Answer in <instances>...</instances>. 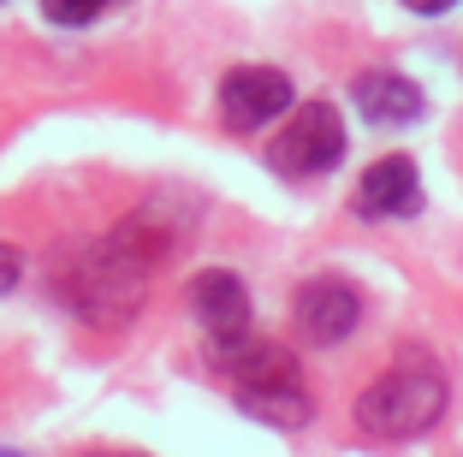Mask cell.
<instances>
[{
  "mask_svg": "<svg viewBox=\"0 0 463 457\" xmlns=\"http://www.w3.org/2000/svg\"><path fill=\"white\" fill-rule=\"evenodd\" d=\"M143 232H149L143 220L119 226L108 243H96V250L66 273V291H71L83 321H96V327L131 321V309L143 303V285H149V268H155V243L143 238Z\"/></svg>",
  "mask_w": 463,
  "mask_h": 457,
  "instance_id": "cell-1",
  "label": "cell"
},
{
  "mask_svg": "<svg viewBox=\"0 0 463 457\" xmlns=\"http://www.w3.org/2000/svg\"><path fill=\"white\" fill-rule=\"evenodd\" d=\"M446 416V380L434 368H392L356 398V428L374 440H410Z\"/></svg>",
  "mask_w": 463,
  "mask_h": 457,
  "instance_id": "cell-2",
  "label": "cell"
},
{
  "mask_svg": "<svg viewBox=\"0 0 463 457\" xmlns=\"http://www.w3.org/2000/svg\"><path fill=\"white\" fill-rule=\"evenodd\" d=\"M268 161L279 167L286 178L333 173V167L345 161V119H339V108H327V101H309V108H298V119L273 137Z\"/></svg>",
  "mask_w": 463,
  "mask_h": 457,
  "instance_id": "cell-3",
  "label": "cell"
},
{
  "mask_svg": "<svg viewBox=\"0 0 463 457\" xmlns=\"http://www.w3.org/2000/svg\"><path fill=\"white\" fill-rule=\"evenodd\" d=\"M291 108V78L273 66H238L220 78V113L232 131H256Z\"/></svg>",
  "mask_w": 463,
  "mask_h": 457,
  "instance_id": "cell-4",
  "label": "cell"
},
{
  "mask_svg": "<svg viewBox=\"0 0 463 457\" xmlns=\"http://www.w3.org/2000/svg\"><path fill=\"white\" fill-rule=\"evenodd\" d=\"M191 309H196V321H203V333L214 338V350L238 345V338L250 333V291H244V280L226 273V268H208V273L191 280Z\"/></svg>",
  "mask_w": 463,
  "mask_h": 457,
  "instance_id": "cell-5",
  "label": "cell"
},
{
  "mask_svg": "<svg viewBox=\"0 0 463 457\" xmlns=\"http://www.w3.org/2000/svg\"><path fill=\"white\" fill-rule=\"evenodd\" d=\"M291 309H298L303 338H315V345H339V338H351L356 321H363V297H356L345 280H303Z\"/></svg>",
  "mask_w": 463,
  "mask_h": 457,
  "instance_id": "cell-6",
  "label": "cell"
},
{
  "mask_svg": "<svg viewBox=\"0 0 463 457\" xmlns=\"http://www.w3.org/2000/svg\"><path fill=\"white\" fill-rule=\"evenodd\" d=\"M422 208V178H416V161L410 155H386L363 173L356 185V214L363 220H404Z\"/></svg>",
  "mask_w": 463,
  "mask_h": 457,
  "instance_id": "cell-7",
  "label": "cell"
},
{
  "mask_svg": "<svg viewBox=\"0 0 463 457\" xmlns=\"http://www.w3.org/2000/svg\"><path fill=\"white\" fill-rule=\"evenodd\" d=\"M351 101L363 108V119H374V125H410L422 113V90L410 78H398V71H363V78L351 83Z\"/></svg>",
  "mask_w": 463,
  "mask_h": 457,
  "instance_id": "cell-8",
  "label": "cell"
},
{
  "mask_svg": "<svg viewBox=\"0 0 463 457\" xmlns=\"http://www.w3.org/2000/svg\"><path fill=\"white\" fill-rule=\"evenodd\" d=\"M220 368L238 380V392H256V386H298V363H291L279 345H220Z\"/></svg>",
  "mask_w": 463,
  "mask_h": 457,
  "instance_id": "cell-9",
  "label": "cell"
},
{
  "mask_svg": "<svg viewBox=\"0 0 463 457\" xmlns=\"http://www.w3.org/2000/svg\"><path fill=\"white\" fill-rule=\"evenodd\" d=\"M238 404L261 422H279V428H303V422H309L303 386H256V392H238Z\"/></svg>",
  "mask_w": 463,
  "mask_h": 457,
  "instance_id": "cell-10",
  "label": "cell"
},
{
  "mask_svg": "<svg viewBox=\"0 0 463 457\" xmlns=\"http://www.w3.org/2000/svg\"><path fill=\"white\" fill-rule=\"evenodd\" d=\"M108 6H119V0H42V13L54 18V24H66V30L90 24V18H96V13H108Z\"/></svg>",
  "mask_w": 463,
  "mask_h": 457,
  "instance_id": "cell-11",
  "label": "cell"
},
{
  "mask_svg": "<svg viewBox=\"0 0 463 457\" xmlns=\"http://www.w3.org/2000/svg\"><path fill=\"white\" fill-rule=\"evenodd\" d=\"M18 280H24V256H18L13 243H0V297L13 291V285H18Z\"/></svg>",
  "mask_w": 463,
  "mask_h": 457,
  "instance_id": "cell-12",
  "label": "cell"
},
{
  "mask_svg": "<svg viewBox=\"0 0 463 457\" xmlns=\"http://www.w3.org/2000/svg\"><path fill=\"white\" fill-rule=\"evenodd\" d=\"M404 6H410V13H428V18H434V13H451L458 0H404Z\"/></svg>",
  "mask_w": 463,
  "mask_h": 457,
  "instance_id": "cell-13",
  "label": "cell"
},
{
  "mask_svg": "<svg viewBox=\"0 0 463 457\" xmlns=\"http://www.w3.org/2000/svg\"><path fill=\"white\" fill-rule=\"evenodd\" d=\"M90 457H137V452H90Z\"/></svg>",
  "mask_w": 463,
  "mask_h": 457,
  "instance_id": "cell-14",
  "label": "cell"
},
{
  "mask_svg": "<svg viewBox=\"0 0 463 457\" xmlns=\"http://www.w3.org/2000/svg\"><path fill=\"white\" fill-rule=\"evenodd\" d=\"M0 457H24V452H0Z\"/></svg>",
  "mask_w": 463,
  "mask_h": 457,
  "instance_id": "cell-15",
  "label": "cell"
}]
</instances>
